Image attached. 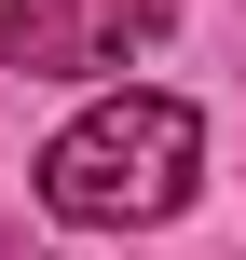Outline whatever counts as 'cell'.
I'll return each instance as SVG.
<instances>
[{
	"instance_id": "cell-1",
	"label": "cell",
	"mask_w": 246,
	"mask_h": 260,
	"mask_svg": "<svg viewBox=\"0 0 246 260\" xmlns=\"http://www.w3.org/2000/svg\"><path fill=\"white\" fill-rule=\"evenodd\" d=\"M192 165H205V123H192L178 96L123 82V96H96L82 123H55V151H41V206H55L68 233H151V219L192 206Z\"/></svg>"
},
{
	"instance_id": "cell-2",
	"label": "cell",
	"mask_w": 246,
	"mask_h": 260,
	"mask_svg": "<svg viewBox=\"0 0 246 260\" xmlns=\"http://www.w3.org/2000/svg\"><path fill=\"white\" fill-rule=\"evenodd\" d=\"M164 27H178V0H0V69L96 82V69H137Z\"/></svg>"
}]
</instances>
